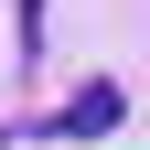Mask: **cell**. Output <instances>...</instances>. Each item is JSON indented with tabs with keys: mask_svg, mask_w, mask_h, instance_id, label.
Here are the masks:
<instances>
[{
	"mask_svg": "<svg viewBox=\"0 0 150 150\" xmlns=\"http://www.w3.org/2000/svg\"><path fill=\"white\" fill-rule=\"evenodd\" d=\"M129 118V97H118V86H107V75H97V86H75V107H54V139H107V129H118Z\"/></svg>",
	"mask_w": 150,
	"mask_h": 150,
	"instance_id": "obj_1",
	"label": "cell"
},
{
	"mask_svg": "<svg viewBox=\"0 0 150 150\" xmlns=\"http://www.w3.org/2000/svg\"><path fill=\"white\" fill-rule=\"evenodd\" d=\"M22 54H43V0H22Z\"/></svg>",
	"mask_w": 150,
	"mask_h": 150,
	"instance_id": "obj_2",
	"label": "cell"
}]
</instances>
